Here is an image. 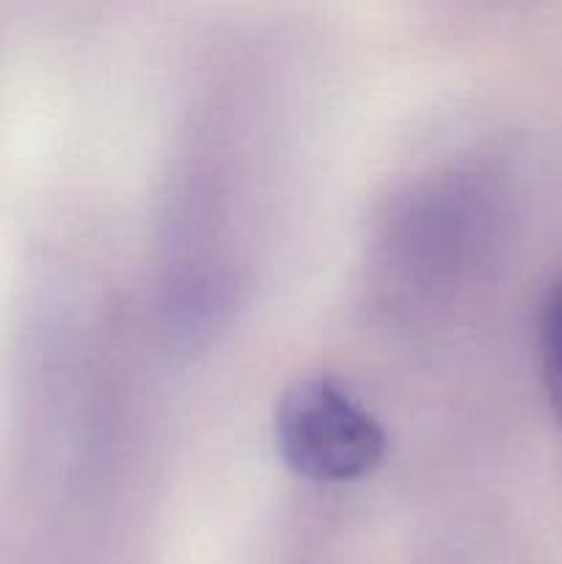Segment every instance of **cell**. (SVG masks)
<instances>
[{
  "label": "cell",
  "mask_w": 562,
  "mask_h": 564,
  "mask_svg": "<svg viewBox=\"0 0 562 564\" xmlns=\"http://www.w3.org/2000/svg\"><path fill=\"white\" fill-rule=\"evenodd\" d=\"M279 455L312 482H350L386 452L380 424L334 378H306L281 394L273 419Z\"/></svg>",
  "instance_id": "obj_1"
},
{
  "label": "cell",
  "mask_w": 562,
  "mask_h": 564,
  "mask_svg": "<svg viewBox=\"0 0 562 564\" xmlns=\"http://www.w3.org/2000/svg\"><path fill=\"white\" fill-rule=\"evenodd\" d=\"M538 350L545 394L562 424V275L549 286L540 306Z\"/></svg>",
  "instance_id": "obj_2"
}]
</instances>
